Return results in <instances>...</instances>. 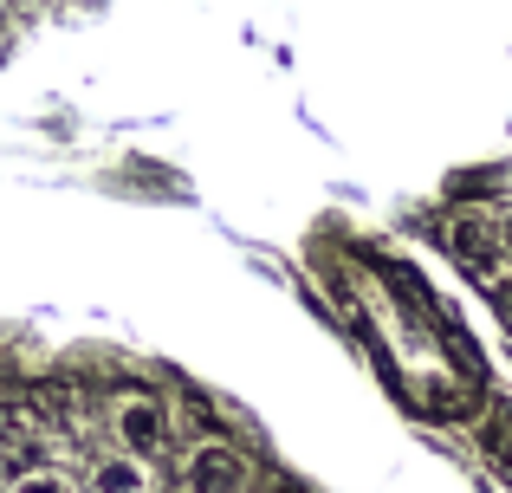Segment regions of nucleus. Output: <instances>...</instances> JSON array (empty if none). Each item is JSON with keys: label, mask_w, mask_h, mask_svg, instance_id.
<instances>
[{"label": "nucleus", "mask_w": 512, "mask_h": 493, "mask_svg": "<svg viewBox=\"0 0 512 493\" xmlns=\"http://www.w3.org/2000/svg\"><path fill=\"white\" fill-rule=\"evenodd\" d=\"M111 435H117V448H124V455L156 461L169 448V435H175L169 403H163V396H143V390L117 396V403H111Z\"/></svg>", "instance_id": "f257e3e1"}, {"label": "nucleus", "mask_w": 512, "mask_h": 493, "mask_svg": "<svg viewBox=\"0 0 512 493\" xmlns=\"http://www.w3.org/2000/svg\"><path fill=\"white\" fill-rule=\"evenodd\" d=\"M182 481H188V493H247L253 487V461L240 455L234 442H188Z\"/></svg>", "instance_id": "f03ea898"}, {"label": "nucleus", "mask_w": 512, "mask_h": 493, "mask_svg": "<svg viewBox=\"0 0 512 493\" xmlns=\"http://www.w3.org/2000/svg\"><path fill=\"white\" fill-rule=\"evenodd\" d=\"M7 493H78V487L65 481L59 468H26V474H20V481H13Z\"/></svg>", "instance_id": "39448f33"}, {"label": "nucleus", "mask_w": 512, "mask_h": 493, "mask_svg": "<svg viewBox=\"0 0 512 493\" xmlns=\"http://www.w3.org/2000/svg\"><path fill=\"white\" fill-rule=\"evenodd\" d=\"M85 493H156V474H150V461L143 455H98L85 468Z\"/></svg>", "instance_id": "20e7f679"}, {"label": "nucleus", "mask_w": 512, "mask_h": 493, "mask_svg": "<svg viewBox=\"0 0 512 493\" xmlns=\"http://www.w3.org/2000/svg\"><path fill=\"white\" fill-rule=\"evenodd\" d=\"M448 247L461 253V266L474 279H487V286L506 273V253H512L506 234H500V221H487V215H454L448 221Z\"/></svg>", "instance_id": "7ed1b4c3"}, {"label": "nucleus", "mask_w": 512, "mask_h": 493, "mask_svg": "<svg viewBox=\"0 0 512 493\" xmlns=\"http://www.w3.org/2000/svg\"><path fill=\"white\" fill-rule=\"evenodd\" d=\"M487 448L500 461H512V409H493V416H487Z\"/></svg>", "instance_id": "423d86ee"}]
</instances>
